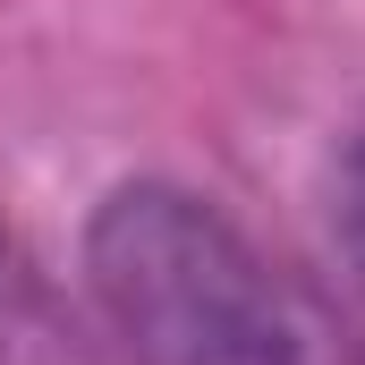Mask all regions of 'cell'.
<instances>
[{
    "label": "cell",
    "instance_id": "7a4b0ae2",
    "mask_svg": "<svg viewBox=\"0 0 365 365\" xmlns=\"http://www.w3.org/2000/svg\"><path fill=\"white\" fill-rule=\"evenodd\" d=\"M340 238L357 247V264H365V128H357V145H349V162H340Z\"/></svg>",
    "mask_w": 365,
    "mask_h": 365
},
{
    "label": "cell",
    "instance_id": "6da1fadb",
    "mask_svg": "<svg viewBox=\"0 0 365 365\" xmlns=\"http://www.w3.org/2000/svg\"><path fill=\"white\" fill-rule=\"evenodd\" d=\"M86 280L136 365H357L340 314L306 280L170 179L102 195Z\"/></svg>",
    "mask_w": 365,
    "mask_h": 365
}]
</instances>
